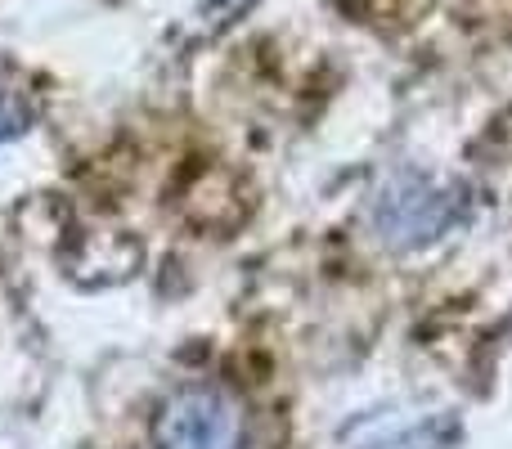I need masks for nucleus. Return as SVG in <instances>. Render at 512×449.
I'll list each match as a JSON object with an SVG mask.
<instances>
[{
	"label": "nucleus",
	"mask_w": 512,
	"mask_h": 449,
	"mask_svg": "<svg viewBox=\"0 0 512 449\" xmlns=\"http://www.w3.org/2000/svg\"><path fill=\"white\" fill-rule=\"evenodd\" d=\"M243 405L216 382H185L153 414V449H243Z\"/></svg>",
	"instance_id": "obj_1"
},
{
	"label": "nucleus",
	"mask_w": 512,
	"mask_h": 449,
	"mask_svg": "<svg viewBox=\"0 0 512 449\" xmlns=\"http://www.w3.org/2000/svg\"><path fill=\"white\" fill-rule=\"evenodd\" d=\"M27 126H32V108H27V99L14 95V90H0V149H5L9 140H18Z\"/></svg>",
	"instance_id": "obj_2"
}]
</instances>
